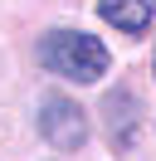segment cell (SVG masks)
I'll return each mask as SVG.
<instances>
[{"label":"cell","instance_id":"1","mask_svg":"<svg viewBox=\"0 0 156 161\" xmlns=\"http://www.w3.org/2000/svg\"><path fill=\"white\" fill-rule=\"evenodd\" d=\"M39 64L58 78H73V83H98L107 69H112V54H107L103 39L83 30H49L39 39Z\"/></svg>","mask_w":156,"mask_h":161},{"label":"cell","instance_id":"2","mask_svg":"<svg viewBox=\"0 0 156 161\" xmlns=\"http://www.w3.org/2000/svg\"><path fill=\"white\" fill-rule=\"evenodd\" d=\"M39 132H44V142L54 151H78L88 142V117H83V108H78L73 98L44 93V98H39Z\"/></svg>","mask_w":156,"mask_h":161},{"label":"cell","instance_id":"3","mask_svg":"<svg viewBox=\"0 0 156 161\" xmlns=\"http://www.w3.org/2000/svg\"><path fill=\"white\" fill-rule=\"evenodd\" d=\"M98 15L122 34H142L156 15V0H98Z\"/></svg>","mask_w":156,"mask_h":161},{"label":"cell","instance_id":"4","mask_svg":"<svg viewBox=\"0 0 156 161\" xmlns=\"http://www.w3.org/2000/svg\"><path fill=\"white\" fill-rule=\"evenodd\" d=\"M103 112H107V132L117 137V147H127V142H132V127H136V122L127 117V112H132V98H127V93H112V98L103 103Z\"/></svg>","mask_w":156,"mask_h":161}]
</instances>
